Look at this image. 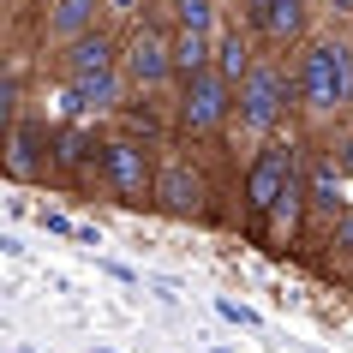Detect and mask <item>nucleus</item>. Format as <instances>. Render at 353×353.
<instances>
[{"label":"nucleus","mask_w":353,"mask_h":353,"mask_svg":"<svg viewBox=\"0 0 353 353\" xmlns=\"http://www.w3.org/2000/svg\"><path fill=\"white\" fill-rule=\"evenodd\" d=\"M294 90L312 120H341L353 108V42L347 37H317L294 60Z\"/></svg>","instance_id":"1"},{"label":"nucleus","mask_w":353,"mask_h":353,"mask_svg":"<svg viewBox=\"0 0 353 353\" xmlns=\"http://www.w3.org/2000/svg\"><path fill=\"white\" fill-rule=\"evenodd\" d=\"M120 54H126V42L102 37V30H90V37H78L72 48H66V84L78 90V102L90 114H120L126 108V66H120Z\"/></svg>","instance_id":"2"},{"label":"nucleus","mask_w":353,"mask_h":353,"mask_svg":"<svg viewBox=\"0 0 353 353\" xmlns=\"http://www.w3.org/2000/svg\"><path fill=\"white\" fill-rule=\"evenodd\" d=\"M299 102L294 90V72H281L276 60H258L252 72H245V84L234 90V138H245V144H270L281 126V114Z\"/></svg>","instance_id":"3"},{"label":"nucleus","mask_w":353,"mask_h":353,"mask_svg":"<svg viewBox=\"0 0 353 353\" xmlns=\"http://www.w3.org/2000/svg\"><path fill=\"white\" fill-rule=\"evenodd\" d=\"M96 174H102V186L114 192V204H126V210L156 204V162H150V144H144V138H132V132L108 138Z\"/></svg>","instance_id":"4"},{"label":"nucleus","mask_w":353,"mask_h":353,"mask_svg":"<svg viewBox=\"0 0 353 353\" xmlns=\"http://www.w3.org/2000/svg\"><path fill=\"white\" fill-rule=\"evenodd\" d=\"M174 126L186 132V138H216L222 126H234V84L216 66L186 78L180 96H174Z\"/></svg>","instance_id":"5"},{"label":"nucleus","mask_w":353,"mask_h":353,"mask_svg":"<svg viewBox=\"0 0 353 353\" xmlns=\"http://www.w3.org/2000/svg\"><path fill=\"white\" fill-rule=\"evenodd\" d=\"M222 30H216V0H174V72L180 84L216 66Z\"/></svg>","instance_id":"6"},{"label":"nucleus","mask_w":353,"mask_h":353,"mask_svg":"<svg viewBox=\"0 0 353 353\" xmlns=\"http://www.w3.org/2000/svg\"><path fill=\"white\" fill-rule=\"evenodd\" d=\"M299 156H305L299 138H270V144L252 156V168H245V210H252V228H263L270 204H276L281 186H288V174L299 168Z\"/></svg>","instance_id":"7"},{"label":"nucleus","mask_w":353,"mask_h":353,"mask_svg":"<svg viewBox=\"0 0 353 353\" xmlns=\"http://www.w3.org/2000/svg\"><path fill=\"white\" fill-rule=\"evenodd\" d=\"M120 66H126V84L138 96H156L174 72V30H162V24H138L126 37V54H120Z\"/></svg>","instance_id":"8"},{"label":"nucleus","mask_w":353,"mask_h":353,"mask_svg":"<svg viewBox=\"0 0 353 353\" xmlns=\"http://www.w3.org/2000/svg\"><path fill=\"white\" fill-rule=\"evenodd\" d=\"M156 210L162 216H198L204 210V180L186 156H168L156 162Z\"/></svg>","instance_id":"9"},{"label":"nucleus","mask_w":353,"mask_h":353,"mask_svg":"<svg viewBox=\"0 0 353 353\" xmlns=\"http://www.w3.org/2000/svg\"><path fill=\"white\" fill-rule=\"evenodd\" d=\"M341 180H347V174H341L335 156H312V162H305V210H312L330 234H335V222L347 216V192H341Z\"/></svg>","instance_id":"10"},{"label":"nucleus","mask_w":353,"mask_h":353,"mask_svg":"<svg viewBox=\"0 0 353 353\" xmlns=\"http://www.w3.org/2000/svg\"><path fill=\"white\" fill-rule=\"evenodd\" d=\"M245 19L270 48H288L305 37V0H245Z\"/></svg>","instance_id":"11"},{"label":"nucleus","mask_w":353,"mask_h":353,"mask_svg":"<svg viewBox=\"0 0 353 353\" xmlns=\"http://www.w3.org/2000/svg\"><path fill=\"white\" fill-rule=\"evenodd\" d=\"M96 12H108L102 0H48V19H42V42L54 48H72L78 37L96 30Z\"/></svg>","instance_id":"12"},{"label":"nucleus","mask_w":353,"mask_h":353,"mask_svg":"<svg viewBox=\"0 0 353 353\" xmlns=\"http://www.w3.org/2000/svg\"><path fill=\"white\" fill-rule=\"evenodd\" d=\"M54 162L60 168H84V162L102 168V144L90 138V126H66V132H54Z\"/></svg>","instance_id":"13"},{"label":"nucleus","mask_w":353,"mask_h":353,"mask_svg":"<svg viewBox=\"0 0 353 353\" xmlns=\"http://www.w3.org/2000/svg\"><path fill=\"white\" fill-rule=\"evenodd\" d=\"M252 66H258V60H252V42H245L240 30H222V48H216V72H222L228 84L240 90V84H245V72H252Z\"/></svg>","instance_id":"14"},{"label":"nucleus","mask_w":353,"mask_h":353,"mask_svg":"<svg viewBox=\"0 0 353 353\" xmlns=\"http://www.w3.org/2000/svg\"><path fill=\"white\" fill-rule=\"evenodd\" d=\"M210 305H216V317H222V323H234V330H263V312H252V305H245V299H234V294H216Z\"/></svg>","instance_id":"15"},{"label":"nucleus","mask_w":353,"mask_h":353,"mask_svg":"<svg viewBox=\"0 0 353 353\" xmlns=\"http://www.w3.org/2000/svg\"><path fill=\"white\" fill-rule=\"evenodd\" d=\"M37 222H42V234H54V240H78V222L66 216V210H48V204H42Z\"/></svg>","instance_id":"16"},{"label":"nucleus","mask_w":353,"mask_h":353,"mask_svg":"<svg viewBox=\"0 0 353 353\" xmlns=\"http://www.w3.org/2000/svg\"><path fill=\"white\" fill-rule=\"evenodd\" d=\"M0 108H6V120L19 126V66H6V78H0Z\"/></svg>","instance_id":"17"},{"label":"nucleus","mask_w":353,"mask_h":353,"mask_svg":"<svg viewBox=\"0 0 353 353\" xmlns=\"http://www.w3.org/2000/svg\"><path fill=\"white\" fill-rule=\"evenodd\" d=\"M96 270H102V276H114L120 288H138V281H144L138 270H132V263H120V258H96Z\"/></svg>","instance_id":"18"},{"label":"nucleus","mask_w":353,"mask_h":353,"mask_svg":"<svg viewBox=\"0 0 353 353\" xmlns=\"http://www.w3.org/2000/svg\"><path fill=\"white\" fill-rule=\"evenodd\" d=\"M335 162H341V174H353V126L341 132V144H335Z\"/></svg>","instance_id":"19"},{"label":"nucleus","mask_w":353,"mask_h":353,"mask_svg":"<svg viewBox=\"0 0 353 353\" xmlns=\"http://www.w3.org/2000/svg\"><path fill=\"white\" fill-rule=\"evenodd\" d=\"M102 6H108L114 19H132V12H138V6H144V0H102Z\"/></svg>","instance_id":"20"},{"label":"nucleus","mask_w":353,"mask_h":353,"mask_svg":"<svg viewBox=\"0 0 353 353\" xmlns=\"http://www.w3.org/2000/svg\"><path fill=\"white\" fill-rule=\"evenodd\" d=\"M78 245H90V252H96V245H102V228H90V222H78Z\"/></svg>","instance_id":"21"},{"label":"nucleus","mask_w":353,"mask_h":353,"mask_svg":"<svg viewBox=\"0 0 353 353\" xmlns=\"http://www.w3.org/2000/svg\"><path fill=\"white\" fill-rule=\"evenodd\" d=\"M323 6H330L335 19H353V0H323Z\"/></svg>","instance_id":"22"},{"label":"nucleus","mask_w":353,"mask_h":353,"mask_svg":"<svg viewBox=\"0 0 353 353\" xmlns=\"http://www.w3.org/2000/svg\"><path fill=\"white\" fill-rule=\"evenodd\" d=\"M96 353H120V347H96Z\"/></svg>","instance_id":"23"},{"label":"nucleus","mask_w":353,"mask_h":353,"mask_svg":"<svg viewBox=\"0 0 353 353\" xmlns=\"http://www.w3.org/2000/svg\"><path fill=\"white\" fill-rule=\"evenodd\" d=\"M210 353H228V347H210Z\"/></svg>","instance_id":"24"},{"label":"nucleus","mask_w":353,"mask_h":353,"mask_svg":"<svg viewBox=\"0 0 353 353\" xmlns=\"http://www.w3.org/2000/svg\"><path fill=\"white\" fill-rule=\"evenodd\" d=\"M24 353H30V347H24Z\"/></svg>","instance_id":"25"}]
</instances>
